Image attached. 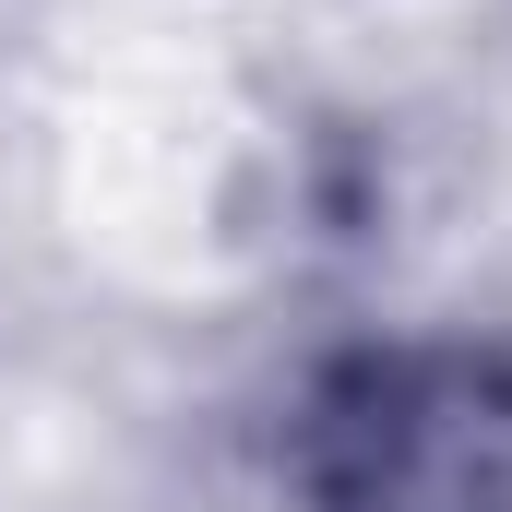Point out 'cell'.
Returning <instances> with one entry per match:
<instances>
[{
	"label": "cell",
	"mask_w": 512,
	"mask_h": 512,
	"mask_svg": "<svg viewBox=\"0 0 512 512\" xmlns=\"http://www.w3.org/2000/svg\"><path fill=\"white\" fill-rule=\"evenodd\" d=\"M274 477L298 512H512V346L358 334L286 393Z\"/></svg>",
	"instance_id": "obj_1"
}]
</instances>
